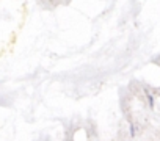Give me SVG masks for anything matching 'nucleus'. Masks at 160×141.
I'll return each instance as SVG.
<instances>
[]
</instances>
